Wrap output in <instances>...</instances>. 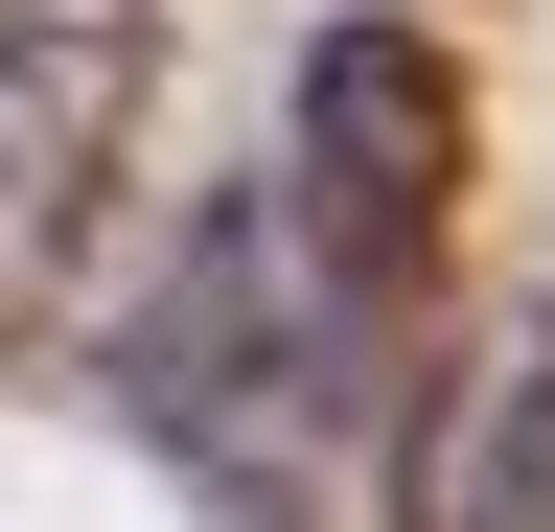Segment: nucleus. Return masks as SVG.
Here are the masks:
<instances>
[{"label": "nucleus", "instance_id": "obj_1", "mask_svg": "<svg viewBox=\"0 0 555 532\" xmlns=\"http://www.w3.org/2000/svg\"><path fill=\"white\" fill-rule=\"evenodd\" d=\"M463 185H486V93H463V47L416 24V0H324V24H301V232H324V278H347L371 348L440 301Z\"/></svg>", "mask_w": 555, "mask_h": 532}, {"label": "nucleus", "instance_id": "obj_2", "mask_svg": "<svg viewBox=\"0 0 555 532\" xmlns=\"http://www.w3.org/2000/svg\"><path fill=\"white\" fill-rule=\"evenodd\" d=\"M139 116H163V0H0V348L93 301Z\"/></svg>", "mask_w": 555, "mask_h": 532}, {"label": "nucleus", "instance_id": "obj_3", "mask_svg": "<svg viewBox=\"0 0 555 532\" xmlns=\"http://www.w3.org/2000/svg\"><path fill=\"white\" fill-rule=\"evenodd\" d=\"M416 532H555V278L486 324V371H463V417H440Z\"/></svg>", "mask_w": 555, "mask_h": 532}]
</instances>
